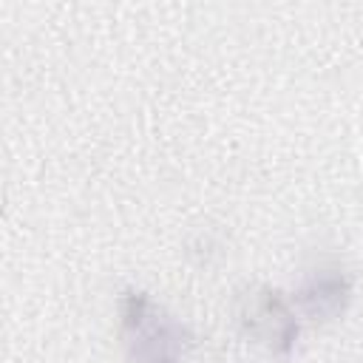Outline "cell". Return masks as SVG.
I'll list each match as a JSON object with an SVG mask.
<instances>
[{"instance_id":"obj_2","label":"cell","mask_w":363,"mask_h":363,"mask_svg":"<svg viewBox=\"0 0 363 363\" xmlns=\"http://www.w3.org/2000/svg\"><path fill=\"white\" fill-rule=\"evenodd\" d=\"M238 326L241 332L267 346L272 354H289L298 337V320L289 303L278 289H250L238 301Z\"/></svg>"},{"instance_id":"obj_3","label":"cell","mask_w":363,"mask_h":363,"mask_svg":"<svg viewBox=\"0 0 363 363\" xmlns=\"http://www.w3.org/2000/svg\"><path fill=\"white\" fill-rule=\"evenodd\" d=\"M295 301L309 320L318 323L335 320L346 312L352 301V278L340 267H318L315 272L306 275Z\"/></svg>"},{"instance_id":"obj_1","label":"cell","mask_w":363,"mask_h":363,"mask_svg":"<svg viewBox=\"0 0 363 363\" xmlns=\"http://www.w3.org/2000/svg\"><path fill=\"white\" fill-rule=\"evenodd\" d=\"M119 335L130 363H184L193 346L190 329L139 289L119 301Z\"/></svg>"}]
</instances>
